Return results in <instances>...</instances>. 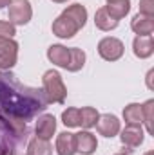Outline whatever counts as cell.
<instances>
[{
	"label": "cell",
	"mask_w": 154,
	"mask_h": 155,
	"mask_svg": "<svg viewBox=\"0 0 154 155\" xmlns=\"http://www.w3.org/2000/svg\"><path fill=\"white\" fill-rule=\"evenodd\" d=\"M54 132H56V119H54V116L53 114H42V116H38L37 126H35L37 137L49 141Z\"/></svg>",
	"instance_id": "11"
},
{
	"label": "cell",
	"mask_w": 154,
	"mask_h": 155,
	"mask_svg": "<svg viewBox=\"0 0 154 155\" xmlns=\"http://www.w3.org/2000/svg\"><path fill=\"white\" fill-rule=\"evenodd\" d=\"M78 31H80V25H78L71 16H67L64 13L53 22V35H56L58 38H64V40L73 38Z\"/></svg>",
	"instance_id": "8"
},
{
	"label": "cell",
	"mask_w": 154,
	"mask_h": 155,
	"mask_svg": "<svg viewBox=\"0 0 154 155\" xmlns=\"http://www.w3.org/2000/svg\"><path fill=\"white\" fill-rule=\"evenodd\" d=\"M85 65V52L78 47L69 49V63H67V71L69 72H78L82 67Z\"/></svg>",
	"instance_id": "20"
},
{
	"label": "cell",
	"mask_w": 154,
	"mask_h": 155,
	"mask_svg": "<svg viewBox=\"0 0 154 155\" xmlns=\"http://www.w3.org/2000/svg\"><path fill=\"white\" fill-rule=\"evenodd\" d=\"M29 139L26 121L5 114L0 108V155H16Z\"/></svg>",
	"instance_id": "2"
},
{
	"label": "cell",
	"mask_w": 154,
	"mask_h": 155,
	"mask_svg": "<svg viewBox=\"0 0 154 155\" xmlns=\"http://www.w3.org/2000/svg\"><path fill=\"white\" fill-rule=\"evenodd\" d=\"M9 2H11V0H0V9H4L5 5H9Z\"/></svg>",
	"instance_id": "27"
},
{
	"label": "cell",
	"mask_w": 154,
	"mask_h": 155,
	"mask_svg": "<svg viewBox=\"0 0 154 155\" xmlns=\"http://www.w3.org/2000/svg\"><path fill=\"white\" fill-rule=\"evenodd\" d=\"M140 13L154 16V0H140Z\"/></svg>",
	"instance_id": "26"
},
{
	"label": "cell",
	"mask_w": 154,
	"mask_h": 155,
	"mask_svg": "<svg viewBox=\"0 0 154 155\" xmlns=\"http://www.w3.org/2000/svg\"><path fill=\"white\" fill-rule=\"evenodd\" d=\"M18 60V43L13 38H0V71H11Z\"/></svg>",
	"instance_id": "5"
},
{
	"label": "cell",
	"mask_w": 154,
	"mask_h": 155,
	"mask_svg": "<svg viewBox=\"0 0 154 155\" xmlns=\"http://www.w3.org/2000/svg\"><path fill=\"white\" fill-rule=\"evenodd\" d=\"M64 15L71 16L78 25H80V29H82V27L85 25V22H87V9H85L82 4H73V5L65 7V9H64Z\"/></svg>",
	"instance_id": "22"
},
{
	"label": "cell",
	"mask_w": 154,
	"mask_h": 155,
	"mask_svg": "<svg viewBox=\"0 0 154 155\" xmlns=\"http://www.w3.org/2000/svg\"><path fill=\"white\" fill-rule=\"evenodd\" d=\"M27 155H53V146L49 144V141L35 135L27 144Z\"/></svg>",
	"instance_id": "18"
},
{
	"label": "cell",
	"mask_w": 154,
	"mask_h": 155,
	"mask_svg": "<svg viewBox=\"0 0 154 155\" xmlns=\"http://www.w3.org/2000/svg\"><path fill=\"white\" fill-rule=\"evenodd\" d=\"M47 58L56 67L67 69V63H69V49L64 47V45H60V43H54V45H51L47 49Z\"/></svg>",
	"instance_id": "13"
},
{
	"label": "cell",
	"mask_w": 154,
	"mask_h": 155,
	"mask_svg": "<svg viewBox=\"0 0 154 155\" xmlns=\"http://www.w3.org/2000/svg\"><path fill=\"white\" fill-rule=\"evenodd\" d=\"M26 155H27V153H26Z\"/></svg>",
	"instance_id": "32"
},
{
	"label": "cell",
	"mask_w": 154,
	"mask_h": 155,
	"mask_svg": "<svg viewBox=\"0 0 154 155\" xmlns=\"http://www.w3.org/2000/svg\"><path fill=\"white\" fill-rule=\"evenodd\" d=\"M49 107L44 88L24 85L11 71H0V108L20 121H31Z\"/></svg>",
	"instance_id": "1"
},
{
	"label": "cell",
	"mask_w": 154,
	"mask_h": 155,
	"mask_svg": "<svg viewBox=\"0 0 154 155\" xmlns=\"http://www.w3.org/2000/svg\"><path fill=\"white\" fill-rule=\"evenodd\" d=\"M16 35V29L11 22H4L0 20V38H13Z\"/></svg>",
	"instance_id": "25"
},
{
	"label": "cell",
	"mask_w": 154,
	"mask_h": 155,
	"mask_svg": "<svg viewBox=\"0 0 154 155\" xmlns=\"http://www.w3.org/2000/svg\"><path fill=\"white\" fill-rule=\"evenodd\" d=\"M132 51L140 60H145L152 56L154 52V40L152 36H136L132 41Z\"/></svg>",
	"instance_id": "15"
},
{
	"label": "cell",
	"mask_w": 154,
	"mask_h": 155,
	"mask_svg": "<svg viewBox=\"0 0 154 155\" xmlns=\"http://www.w3.org/2000/svg\"><path fill=\"white\" fill-rule=\"evenodd\" d=\"M53 2H56V4H64V2H67V0H53Z\"/></svg>",
	"instance_id": "28"
},
{
	"label": "cell",
	"mask_w": 154,
	"mask_h": 155,
	"mask_svg": "<svg viewBox=\"0 0 154 155\" xmlns=\"http://www.w3.org/2000/svg\"><path fill=\"white\" fill-rule=\"evenodd\" d=\"M62 123L65 124V126H69V128H76L80 126V108H67V110H64V114H62Z\"/></svg>",
	"instance_id": "23"
},
{
	"label": "cell",
	"mask_w": 154,
	"mask_h": 155,
	"mask_svg": "<svg viewBox=\"0 0 154 155\" xmlns=\"http://www.w3.org/2000/svg\"><path fill=\"white\" fill-rule=\"evenodd\" d=\"M94 24H96V27L100 29V31H113L118 27V20H114L109 13H107V9L105 7H100L98 11H96V15H94Z\"/></svg>",
	"instance_id": "16"
},
{
	"label": "cell",
	"mask_w": 154,
	"mask_h": 155,
	"mask_svg": "<svg viewBox=\"0 0 154 155\" xmlns=\"http://www.w3.org/2000/svg\"><path fill=\"white\" fill-rule=\"evenodd\" d=\"M152 110H154V99L145 101V105H142V114H143V123L149 134H152Z\"/></svg>",
	"instance_id": "24"
},
{
	"label": "cell",
	"mask_w": 154,
	"mask_h": 155,
	"mask_svg": "<svg viewBox=\"0 0 154 155\" xmlns=\"http://www.w3.org/2000/svg\"><path fill=\"white\" fill-rule=\"evenodd\" d=\"M94 126H96V130L100 132V135H103V137H114V135L120 134V121H118V117L113 116V114H103V116H100Z\"/></svg>",
	"instance_id": "9"
},
{
	"label": "cell",
	"mask_w": 154,
	"mask_h": 155,
	"mask_svg": "<svg viewBox=\"0 0 154 155\" xmlns=\"http://www.w3.org/2000/svg\"><path fill=\"white\" fill-rule=\"evenodd\" d=\"M107 9V13L114 18V20H121L129 11H131V0H114V2H107V5H103Z\"/></svg>",
	"instance_id": "17"
},
{
	"label": "cell",
	"mask_w": 154,
	"mask_h": 155,
	"mask_svg": "<svg viewBox=\"0 0 154 155\" xmlns=\"http://www.w3.org/2000/svg\"><path fill=\"white\" fill-rule=\"evenodd\" d=\"M75 141H76V153L91 155L98 148V141L89 130H82L80 134H75Z\"/></svg>",
	"instance_id": "10"
},
{
	"label": "cell",
	"mask_w": 154,
	"mask_h": 155,
	"mask_svg": "<svg viewBox=\"0 0 154 155\" xmlns=\"http://www.w3.org/2000/svg\"><path fill=\"white\" fill-rule=\"evenodd\" d=\"M107 2H114V0H107Z\"/></svg>",
	"instance_id": "31"
},
{
	"label": "cell",
	"mask_w": 154,
	"mask_h": 155,
	"mask_svg": "<svg viewBox=\"0 0 154 155\" xmlns=\"http://www.w3.org/2000/svg\"><path fill=\"white\" fill-rule=\"evenodd\" d=\"M123 43L121 40L113 38V36H105L98 41V54L105 60V61H116L123 56Z\"/></svg>",
	"instance_id": "6"
},
{
	"label": "cell",
	"mask_w": 154,
	"mask_h": 155,
	"mask_svg": "<svg viewBox=\"0 0 154 155\" xmlns=\"http://www.w3.org/2000/svg\"><path fill=\"white\" fill-rule=\"evenodd\" d=\"M143 128L142 124H127L123 130H121V144L123 148H127V152H132L134 148H138L142 143H143Z\"/></svg>",
	"instance_id": "7"
},
{
	"label": "cell",
	"mask_w": 154,
	"mask_h": 155,
	"mask_svg": "<svg viewBox=\"0 0 154 155\" xmlns=\"http://www.w3.org/2000/svg\"><path fill=\"white\" fill-rule=\"evenodd\" d=\"M7 13H9V22L13 25H26L33 16V7L29 0H11Z\"/></svg>",
	"instance_id": "4"
},
{
	"label": "cell",
	"mask_w": 154,
	"mask_h": 155,
	"mask_svg": "<svg viewBox=\"0 0 154 155\" xmlns=\"http://www.w3.org/2000/svg\"><path fill=\"white\" fill-rule=\"evenodd\" d=\"M114 155H125V153H114Z\"/></svg>",
	"instance_id": "30"
},
{
	"label": "cell",
	"mask_w": 154,
	"mask_h": 155,
	"mask_svg": "<svg viewBox=\"0 0 154 155\" xmlns=\"http://www.w3.org/2000/svg\"><path fill=\"white\" fill-rule=\"evenodd\" d=\"M42 85H44V92L45 96L49 97V103H65V97H67V87L64 83V79L60 76V72L56 71H47L44 72L42 78Z\"/></svg>",
	"instance_id": "3"
},
{
	"label": "cell",
	"mask_w": 154,
	"mask_h": 155,
	"mask_svg": "<svg viewBox=\"0 0 154 155\" xmlns=\"http://www.w3.org/2000/svg\"><path fill=\"white\" fill-rule=\"evenodd\" d=\"M98 117H100V114H98L96 108H93V107H83V108H80V128H83V130L93 128V126L96 124Z\"/></svg>",
	"instance_id": "21"
},
{
	"label": "cell",
	"mask_w": 154,
	"mask_h": 155,
	"mask_svg": "<svg viewBox=\"0 0 154 155\" xmlns=\"http://www.w3.org/2000/svg\"><path fill=\"white\" fill-rule=\"evenodd\" d=\"M123 119L127 124H142L143 114H142V105L140 103H131L123 108Z\"/></svg>",
	"instance_id": "19"
},
{
	"label": "cell",
	"mask_w": 154,
	"mask_h": 155,
	"mask_svg": "<svg viewBox=\"0 0 154 155\" xmlns=\"http://www.w3.org/2000/svg\"><path fill=\"white\" fill-rule=\"evenodd\" d=\"M56 153L58 155H75L76 153V141L75 134L62 132L56 137Z\"/></svg>",
	"instance_id": "14"
},
{
	"label": "cell",
	"mask_w": 154,
	"mask_h": 155,
	"mask_svg": "<svg viewBox=\"0 0 154 155\" xmlns=\"http://www.w3.org/2000/svg\"><path fill=\"white\" fill-rule=\"evenodd\" d=\"M145 155H154V152H152V150H149V152H147Z\"/></svg>",
	"instance_id": "29"
},
{
	"label": "cell",
	"mask_w": 154,
	"mask_h": 155,
	"mask_svg": "<svg viewBox=\"0 0 154 155\" xmlns=\"http://www.w3.org/2000/svg\"><path fill=\"white\" fill-rule=\"evenodd\" d=\"M131 29L138 35V36H152L154 31V16L151 15H134L132 22H131Z\"/></svg>",
	"instance_id": "12"
}]
</instances>
